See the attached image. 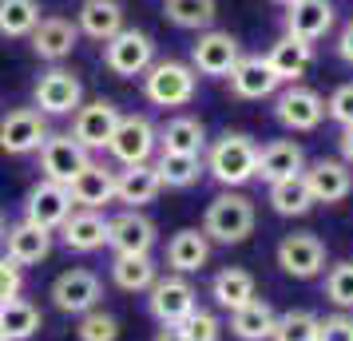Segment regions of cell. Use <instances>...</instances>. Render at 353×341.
Wrapping results in <instances>:
<instances>
[{"mask_svg": "<svg viewBox=\"0 0 353 341\" xmlns=\"http://www.w3.org/2000/svg\"><path fill=\"white\" fill-rule=\"evenodd\" d=\"M325 115H330V119H337L341 127H353V83L334 87V96L325 99Z\"/></svg>", "mask_w": 353, "mask_h": 341, "instance_id": "obj_42", "label": "cell"}, {"mask_svg": "<svg viewBox=\"0 0 353 341\" xmlns=\"http://www.w3.org/2000/svg\"><path fill=\"white\" fill-rule=\"evenodd\" d=\"M20 293H24V270L0 254V306H4L8 298H20Z\"/></svg>", "mask_w": 353, "mask_h": 341, "instance_id": "obj_44", "label": "cell"}, {"mask_svg": "<svg viewBox=\"0 0 353 341\" xmlns=\"http://www.w3.org/2000/svg\"><path fill=\"white\" fill-rule=\"evenodd\" d=\"M72 211H76V207H72L68 187H60V183H52V179L32 183L28 195H24V223H36V227L52 230V234L64 227V218Z\"/></svg>", "mask_w": 353, "mask_h": 341, "instance_id": "obj_14", "label": "cell"}, {"mask_svg": "<svg viewBox=\"0 0 353 341\" xmlns=\"http://www.w3.org/2000/svg\"><path fill=\"white\" fill-rule=\"evenodd\" d=\"M163 191L155 163H135L115 171V203H123V211H143L147 203H155Z\"/></svg>", "mask_w": 353, "mask_h": 341, "instance_id": "obj_22", "label": "cell"}, {"mask_svg": "<svg viewBox=\"0 0 353 341\" xmlns=\"http://www.w3.org/2000/svg\"><path fill=\"white\" fill-rule=\"evenodd\" d=\"M76 338H80V341H119V318L108 313L103 306L88 309V313H80Z\"/></svg>", "mask_w": 353, "mask_h": 341, "instance_id": "obj_39", "label": "cell"}, {"mask_svg": "<svg viewBox=\"0 0 353 341\" xmlns=\"http://www.w3.org/2000/svg\"><path fill=\"white\" fill-rule=\"evenodd\" d=\"M119 107H115L112 99H83L76 115H72V139L88 151H108V139H112L115 123H119Z\"/></svg>", "mask_w": 353, "mask_h": 341, "instance_id": "obj_12", "label": "cell"}, {"mask_svg": "<svg viewBox=\"0 0 353 341\" xmlns=\"http://www.w3.org/2000/svg\"><path fill=\"white\" fill-rule=\"evenodd\" d=\"M337 56H341L345 64H353V20L341 28V36H337Z\"/></svg>", "mask_w": 353, "mask_h": 341, "instance_id": "obj_45", "label": "cell"}, {"mask_svg": "<svg viewBox=\"0 0 353 341\" xmlns=\"http://www.w3.org/2000/svg\"><path fill=\"white\" fill-rule=\"evenodd\" d=\"M4 227H8V223H4V211H0V238H4Z\"/></svg>", "mask_w": 353, "mask_h": 341, "instance_id": "obj_48", "label": "cell"}, {"mask_svg": "<svg viewBox=\"0 0 353 341\" xmlns=\"http://www.w3.org/2000/svg\"><path fill=\"white\" fill-rule=\"evenodd\" d=\"M108 155L119 167H135V163H151L159 155V127L147 115H119L112 139H108Z\"/></svg>", "mask_w": 353, "mask_h": 341, "instance_id": "obj_4", "label": "cell"}, {"mask_svg": "<svg viewBox=\"0 0 353 341\" xmlns=\"http://www.w3.org/2000/svg\"><path fill=\"white\" fill-rule=\"evenodd\" d=\"M325 298L337 309H353V262H337L325 274Z\"/></svg>", "mask_w": 353, "mask_h": 341, "instance_id": "obj_40", "label": "cell"}, {"mask_svg": "<svg viewBox=\"0 0 353 341\" xmlns=\"http://www.w3.org/2000/svg\"><path fill=\"white\" fill-rule=\"evenodd\" d=\"M179 329L187 333V341H219V333H223L219 318H214L210 309H203V306L194 309V313H191L183 325H179Z\"/></svg>", "mask_w": 353, "mask_h": 341, "instance_id": "obj_41", "label": "cell"}, {"mask_svg": "<svg viewBox=\"0 0 353 341\" xmlns=\"http://www.w3.org/2000/svg\"><path fill=\"white\" fill-rule=\"evenodd\" d=\"M143 96L155 107H187L199 96V72L183 60H155L143 72Z\"/></svg>", "mask_w": 353, "mask_h": 341, "instance_id": "obj_3", "label": "cell"}, {"mask_svg": "<svg viewBox=\"0 0 353 341\" xmlns=\"http://www.w3.org/2000/svg\"><path fill=\"white\" fill-rule=\"evenodd\" d=\"M68 195H72V207H83V211H108V207L115 203V171L92 159L76 179L68 183Z\"/></svg>", "mask_w": 353, "mask_h": 341, "instance_id": "obj_18", "label": "cell"}, {"mask_svg": "<svg viewBox=\"0 0 353 341\" xmlns=\"http://www.w3.org/2000/svg\"><path fill=\"white\" fill-rule=\"evenodd\" d=\"M40 325H44V313H40V306H32L28 298H8V302L0 306V329L8 333V341L36 338Z\"/></svg>", "mask_w": 353, "mask_h": 341, "instance_id": "obj_33", "label": "cell"}, {"mask_svg": "<svg viewBox=\"0 0 353 341\" xmlns=\"http://www.w3.org/2000/svg\"><path fill=\"white\" fill-rule=\"evenodd\" d=\"M155 64V40L139 28H119L112 40H103V68L119 80H135Z\"/></svg>", "mask_w": 353, "mask_h": 341, "instance_id": "obj_6", "label": "cell"}, {"mask_svg": "<svg viewBox=\"0 0 353 341\" xmlns=\"http://www.w3.org/2000/svg\"><path fill=\"white\" fill-rule=\"evenodd\" d=\"M159 151L203 159V151H207V127H203V119H194V115H175V119H167L159 127Z\"/></svg>", "mask_w": 353, "mask_h": 341, "instance_id": "obj_28", "label": "cell"}, {"mask_svg": "<svg viewBox=\"0 0 353 341\" xmlns=\"http://www.w3.org/2000/svg\"><path fill=\"white\" fill-rule=\"evenodd\" d=\"M32 103L40 115H76L83 103V83L76 72H68L64 64H52L32 87Z\"/></svg>", "mask_w": 353, "mask_h": 341, "instance_id": "obj_8", "label": "cell"}, {"mask_svg": "<svg viewBox=\"0 0 353 341\" xmlns=\"http://www.w3.org/2000/svg\"><path fill=\"white\" fill-rule=\"evenodd\" d=\"M270 207L278 214H286V218H298V214H305L314 207V195H310L302 175H294V179L270 183Z\"/></svg>", "mask_w": 353, "mask_h": 341, "instance_id": "obj_37", "label": "cell"}, {"mask_svg": "<svg viewBox=\"0 0 353 341\" xmlns=\"http://www.w3.org/2000/svg\"><path fill=\"white\" fill-rule=\"evenodd\" d=\"M274 119L286 131H314L325 119V99L305 83H286L282 92H274Z\"/></svg>", "mask_w": 353, "mask_h": 341, "instance_id": "obj_11", "label": "cell"}, {"mask_svg": "<svg viewBox=\"0 0 353 341\" xmlns=\"http://www.w3.org/2000/svg\"><path fill=\"white\" fill-rule=\"evenodd\" d=\"M318 341H353V318L345 309L330 313V318H318Z\"/></svg>", "mask_w": 353, "mask_h": 341, "instance_id": "obj_43", "label": "cell"}, {"mask_svg": "<svg viewBox=\"0 0 353 341\" xmlns=\"http://www.w3.org/2000/svg\"><path fill=\"white\" fill-rule=\"evenodd\" d=\"M76 28H80V36L96 40V44L112 40L119 28H128L123 24V4L119 0H83L80 12H76Z\"/></svg>", "mask_w": 353, "mask_h": 341, "instance_id": "obj_27", "label": "cell"}, {"mask_svg": "<svg viewBox=\"0 0 353 341\" xmlns=\"http://www.w3.org/2000/svg\"><path fill=\"white\" fill-rule=\"evenodd\" d=\"M242 56V44L239 36L223 32V28H207L199 32V40L191 44V68L199 76H230V68L239 64Z\"/></svg>", "mask_w": 353, "mask_h": 341, "instance_id": "obj_13", "label": "cell"}, {"mask_svg": "<svg viewBox=\"0 0 353 341\" xmlns=\"http://www.w3.org/2000/svg\"><path fill=\"white\" fill-rule=\"evenodd\" d=\"M52 306L60 309V313H72V318H80L88 309H96L103 302V282H99L96 270H83V266H72L64 274H56L52 282Z\"/></svg>", "mask_w": 353, "mask_h": 341, "instance_id": "obj_7", "label": "cell"}, {"mask_svg": "<svg viewBox=\"0 0 353 341\" xmlns=\"http://www.w3.org/2000/svg\"><path fill=\"white\" fill-rule=\"evenodd\" d=\"M337 143H341V163L353 167V127H341V139Z\"/></svg>", "mask_w": 353, "mask_h": 341, "instance_id": "obj_46", "label": "cell"}, {"mask_svg": "<svg viewBox=\"0 0 353 341\" xmlns=\"http://www.w3.org/2000/svg\"><path fill=\"white\" fill-rule=\"evenodd\" d=\"M305 171V151L294 139H270L266 147H258V171L254 179L262 183H282Z\"/></svg>", "mask_w": 353, "mask_h": 341, "instance_id": "obj_23", "label": "cell"}, {"mask_svg": "<svg viewBox=\"0 0 353 341\" xmlns=\"http://www.w3.org/2000/svg\"><path fill=\"white\" fill-rule=\"evenodd\" d=\"M48 139V115H40L36 107H8V115H0V151L4 155H36Z\"/></svg>", "mask_w": 353, "mask_h": 341, "instance_id": "obj_10", "label": "cell"}, {"mask_svg": "<svg viewBox=\"0 0 353 341\" xmlns=\"http://www.w3.org/2000/svg\"><path fill=\"white\" fill-rule=\"evenodd\" d=\"M274 306L262 302V298H250L246 306H239L230 313V333L239 341H270V329H274Z\"/></svg>", "mask_w": 353, "mask_h": 341, "instance_id": "obj_32", "label": "cell"}, {"mask_svg": "<svg viewBox=\"0 0 353 341\" xmlns=\"http://www.w3.org/2000/svg\"><path fill=\"white\" fill-rule=\"evenodd\" d=\"M108 246L112 254H151L155 223L143 211H119L115 218H108Z\"/></svg>", "mask_w": 353, "mask_h": 341, "instance_id": "obj_17", "label": "cell"}, {"mask_svg": "<svg viewBox=\"0 0 353 341\" xmlns=\"http://www.w3.org/2000/svg\"><path fill=\"white\" fill-rule=\"evenodd\" d=\"M159 278V266L151 254H115L112 258V282L123 293H147Z\"/></svg>", "mask_w": 353, "mask_h": 341, "instance_id": "obj_31", "label": "cell"}, {"mask_svg": "<svg viewBox=\"0 0 353 341\" xmlns=\"http://www.w3.org/2000/svg\"><path fill=\"white\" fill-rule=\"evenodd\" d=\"M163 12L175 28L187 32H207L214 17H219V4L214 0H163Z\"/></svg>", "mask_w": 353, "mask_h": 341, "instance_id": "obj_34", "label": "cell"}, {"mask_svg": "<svg viewBox=\"0 0 353 341\" xmlns=\"http://www.w3.org/2000/svg\"><path fill=\"white\" fill-rule=\"evenodd\" d=\"M147 309L159 325H183L199 309V293H194L187 274H159L147 290Z\"/></svg>", "mask_w": 353, "mask_h": 341, "instance_id": "obj_5", "label": "cell"}, {"mask_svg": "<svg viewBox=\"0 0 353 341\" xmlns=\"http://www.w3.org/2000/svg\"><path fill=\"white\" fill-rule=\"evenodd\" d=\"M274 4H294V0H274Z\"/></svg>", "mask_w": 353, "mask_h": 341, "instance_id": "obj_49", "label": "cell"}, {"mask_svg": "<svg viewBox=\"0 0 353 341\" xmlns=\"http://www.w3.org/2000/svg\"><path fill=\"white\" fill-rule=\"evenodd\" d=\"M302 179L310 187L314 203H341L353 191V171H350V163H341V159H318L310 171H302Z\"/></svg>", "mask_w": 353, "mask_h": 341, "instance_id": "obj_24", "label": "cell"}, {"mask_svg": "<svg viewBox=\"0 0 353 341\" xmlns=\"http://www.w3.org/2000/svg\"><path fill=\"white\" fill-rule=\"evenodd\" d=\"M203 171H207L214 183H223L226 191H239L254 179L258 171V143L242 131H223L214 143H207L203 151Z\"/></svg>", "mask_w": 353, "mask_h": 341, "instance_id": "obj_1", "label": "cell"}, {"mask_svg": "<svg viewBox=\"0 0 353 341\" xmlns=\"http://www.w3.org/2000/svg\"><path fill=\"white\" fill-rule=\"evenodd\" d=\"M230 92L239 99H270L282 83L274 80L266 56H239V64L230 68Z\"/></svg>", "mask_w": 353, "mask_h": 341, "instance_id": "obj_26", "label": "cell"}, {"mask_svg": "<svg viewBox=\"0 0 353 341\" xmlns=\"http://www.w3.org/2000/svg\"><path fill=\"white\" fill-rule=\"evenodd\" d=\"M278 266L290 278H318L325 270V242H321L314 230H294L278 242Z\"/></svg>", "mask_w": 353, "mask_h": 341, "instance_id": "obj_15", "label": "cell"}, {"mask_svg": "<svg viewBox=\"0 0 353 341\" xmlns=\"http://www.w3.org/2000/svg\"><path fill=\"white\" fill-rule=\"evenodd\" d=\"M254 198H246L242 191H223L210 198L207 214H203V234L210 242L239 246L254 234Z\"/></svg>", "mask_w": 353, "mask_h": 341, "instance_id": "obj_2", "label": "cell"}, {"mask_svg": "<svg viewBox=\"0 0 353 341\" xmlns=\"http://www.w3.org/2000/svg\"><path fill=\"white\" fill-rule=\"evenodd\" d=\"M270 341H318V318L310 309H286L274 318Z\"/></svg>", "mask_w": 353, "mask_h": 341, "instance_id": "obj_38", "label": "cell"}, {"mask_svg": "<svg viewBox=\"0 0 353 341\" xmlns=\"http://www.w3.org/2000/svg\"><path fill=\"white\" fill-rule=\"evenodd\" d=\"M210 298H214V306L219 309H234L246 306L250 298H258V286H254V274L250 270H242V266H223L219 274L210 278Z\"/></svg>", "mask_w": 353, "mask_h": 341, "instance_id": "obj_30", "label": "cell"}, {"mask_svg": "<svg viewBox=\"0 0 353 341\" xmlns=\"http://www.w3.org/2000/svg\"><path fill=\"white\" fill-rule=\"evenodd\" d=\"M60 242L72 254H96V250H103L108 246V214L76 207L64 218V227H60Z\"/></svg>", "mask_w": 353, "mask_h": 341, "instance_id": "obj_21", "label": "cell"}, {"mask_svg": "<svg viewBox=\"0 0 353 341\" xmlns=\"http://www.w3.org/2000/svg\"><path fill=\"white\" fill-rule=\"evenodd\" d=\"M334 0H294V4H286V36L302 40V44H318L334 28Z\"/></svg>", "mask_w": 353, "mask_h": 341, "instance_id": "obj_19", "label": "cell"}, {"mask_svg": "<svg viewBox=\"0 0 353 341\" xmlns=\"http://www.w3.org/2000/svg\"><path fill=\"white\" fill-rule=\"evenodd\" d=\"M4 258L17 262L20 270L24 266H36V262H44L52 254V230L36 227V223H12V227H4Z\"/></svg>", "mask_w": 353, "mask_h": 341, "instance_id": "obj_20", "label": "cell"}, {"mask_svg": "<svg viewBox=\"0 0 353 341\" xmlns=\"http://www.w3.org/2000/svg\"><path fill=\"white\" fill-rule=\"evenodd\" d=\"M0 341H8V333H4V329H0Z\"/></svg>", "mask_w": 353, "mask_h": 341, "instance_id": "obj_50", "label": "cell"}, {"mask_svg": "<svg viewBox=\"0 0 353 341\" xmlns=\"http://www.w3.org/2000/svg\"><path fill=\"white\" fill-rule=\"evenodd\" d=\"M151 163L159 171V183L171 187V191H187L203 175V159H194V155H167V151H159V159H151Z\"/></svg>", "mask_w": 353, "mask_h": 341, "instance_id": "obj_36", "label": "cell"}, {"mask_svg": "<svg viewBox=\"0 0 353 341\" xmlns=\"http://www.w3.org/2000/svg\"><path fill=\"white\" fill-rule=\"evenodd\" d=\"M36 155H40V179H52L60 187H68L92 163V151L80 147L68 131H48V139H44V147Z\"/></svg>", "mask_w": 353, "mask_h": 341, "instance_id": "obj_9", "label": "cell"}, {"mask_svg": "<svg viewBox=\"0 0 353 341\" xmlns=\"http://www.w3.org/2000/svg\"><path fill=\"white\" fill-rule=\"evenodd\" d=\"M28 44H32V52L44 64H64L68 56L76 52V44H80V28H76V20H68V17H44L32 28Z\"/></svg>", "mask_w": 353, "mask_h": 341, "instance_id": "obj_16", "label": "cell"}, {"mask_svg": "<svg viewBox=\"0 0 353 341\" xmlns=\"http://www.w3.org/2000/svg\"><path fill=\"white\" fill-rule=\"evenodd\" d=\"M155 341H187V333H183L179 325H159V333H155Z\"/></svg>", "mask_w": 353, "mask_h": 341, "instance_id": "obj_47", "label": "cell"}, {"mask_svg": "<svg viewBox=\"0 0 353 341\" xmlns=\"http://www.w3.org/2000/svg\"><path fill=\"white\" fill-rule=\"evenodd\" d=\"M40 20V0H0V36L28 40Z\"/></svg>", "mask_w": 353, "mask_h": 341, "instance_id": "obj_35", "label": "cell"}, {"mask_svg": "<svg viewBox=\"0 0 353 341\" xmlns=\"http://www.w3.org/2000/svg\"><path fill=\"white\" fill-rule=\"evenodd\" d=\"M167 270L171 274H199L203 266L210 262V238L203 234V230H175L171 238H167Z\"/></svg>", "mask_w": 353, "mask_h": 341, "instance_id": "obj_25", "label": "cell"}, {"mask_svg": "<svg viewBox=\"0 0 353 341\" xmlns=\"http://www.w3.org/2000/svg\"><path fill=\"white\" fill-rule=\"evenodd\" d=\"M266 64H270L278 83H298L305 76V68L314 64V44H302V40H294V36H282V40L270 44Z\"/></svg>", "mask_w": 353, "mask_h": 341, "instance_id": "obj_29", "label": "cell"}]
</instances>
